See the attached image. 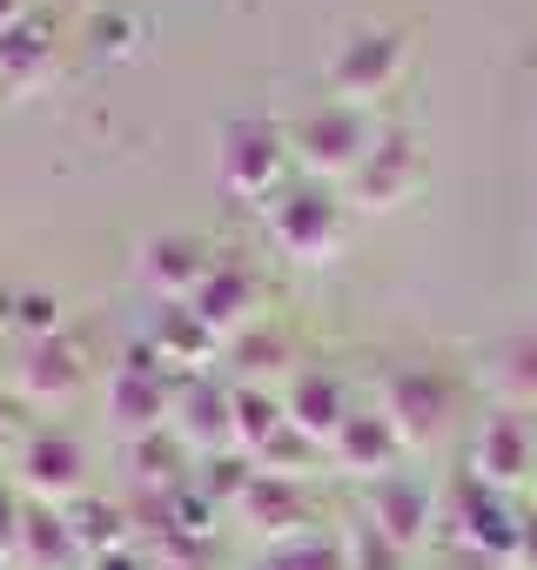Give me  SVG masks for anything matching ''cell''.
<instances>
[{
    "instance_id": "cell-1",
    "label": "cell",
    "mask_w": 537,
    "mask_h": 570,
    "mask_svg": "<svg viewBox=\"0 0 537 570\" xmlns=\"http://www.w3.org/2000/svg\"><path fill=\"white\" fill-rule=\"evenodd\" d=\"M262 222H268V242L296 262H330L343 248V228H350V195L336 181H316V175H296L276 202H262Z\"/></svg>"
},
{
    "instance_id": "cell-2",
    "label": "cell",
    "mask_w": 537,
    "mask_h": 570,
    "mask_svg": "<svg viewBox=\"0 0 537 570\" xmlns=\"http://www.w3.org/2000/svg\"><path fill=\"white\" fill-rule=\"evenodd\" d=\"M403 68H410V28H397V21H363V28H350V35L330 48L323 81H330V101L370 108V101H383V95L403 81Z\"/></svg>"
},
{
    "instance_id": "cell-3",
    "label": "cell",
    "mask_w": 537,
    "mask_h": 570,
    "mask_svg": "<svg viewBox=\"0 0 537 570\" xmlns=\"http://www.w3.org/2000/svg\"><path fill=\"white\" fill-rule=\"evenodd\" d=\"M290 168H296V148L276 121H262V115H235L222 128V155H215V175L235 202H276L290 188Z\"/></svg>"
},
{
    "instance_id": "cell-4",
    "label": "cell",
    "mask_w": 537,
    "mask_h": 570,
    "mask_svg": "<svg viewBox=\"0 0 537 570\" xmlns=\"http://www.w3.org/2000/svg\"><path fill=\"white\" fill-rule=\"evenodd\" d=\"M383 416L403 436V450H430L457 416V383L437 363H397L383 376Z\"/></svg>"
},
{
    "instance_id": "cell-5",
    "label": "cell",
    "mask_w": 537,
    "mask_h": 570,
    "mask_svg": "<svg viewBox=\"0 0 537 570\" xmlns=\"http://www.w3.org/2000/svg\"><path fill=\"white\" fill-rule=\"evenodd\" d=\"M370 141H377L370 115L363 108H343V101H323V108H310L290 128V148H296L303 175H316V181H350V168L370 155Z\"/></svg>"
},
{
    "instance_id": "cell-6",
    "label": "cell",
    "mask_w": 537,
    "mask_h": 570,
    "mask_svg": "<svg viewBox=\"0 0 537 570\" xmlns=\"http://www.w3.org/2000/svg\"><path fill=\"white\" fill-rule=\"evenodd\" d=\"M517 530H524V503H517V497H504V490H490V483H477V476H457V483H450V537H457L463 550H477V557H490V563L510 570Z\"/></svg>"
},
{
    "instance_id": "cell-7",
    "label": "cell",
    "mask_w": 537,
    "mask_h": 570,
    "mask_svg": "<svg viewBox=\"0 0 537 570\" xmlns=\"http://www.w3.org/2000/svg\"><path fill=\"white\" fill-rule=\"evenodd\" d=\"M423 188V141L410 135V128H377V141H370V155L350 168V181H343V195H350V208H397V202H410Z\"/></svg>"
},
{
    "instance_id": "cell-8",
    "label": "cell",
    "mask_w": 537,
    "mask_h": 570,
    "mask_svg": "<svg viewBox=\"0 0 537 570\" xmlns=\"http://www.w3.org/2000/svg\"><path fill=\"white\" fill-rule=\"evenodd\" d=\"M530 470H537V423H530V410H510V403L490 410V416L477 423V436H470V470H463V476H477V483L517 497V490L530 483Z\"/></svg>"
},
{
    "instance_id": "cell-9",
    "label": "cell",
    "mask_w": 537,
    "mask_h": 570,
    "mask_svg": "<svg viewBox=\"0 0 537 570\" xmlns=\"http://www.w3.org/2000/svg\"><path fill=\"white\" fill-rule=\"evenodd\" d=\"M8 476L21 483L28 503H75V497H88V450H81V436H68L61 423H41V430L21 443V456H14Z\"/></svg>"
},
{
    "instance_id": "cell-10",
    "label": "cell",
    "mask_w": 537,
    "mask_h": 570,
    "mask_svg": "<svg viewBox=\"0 0 537 570\" xmlns=\"http://www.w3.org/2000/svg\"><path fill=\"white\" fill-rule=\"evenodd\" d=\"M175 396H182V383L135 343V356L115 370V383H108V410H115V423L128 430V436H155V430H175Z\"/></svg>"
},
{
    "instance_id": "cell-11",
    "label": "cell",
    "mask_w": 537,
    "mask_h": 570,
    "mask_svg": "<svg viewBox=\"0 0 537 570\" xmlns=\"http://www.w3.org/2000/svg\"><path fill=\"white\" fill-rule=\"evenodd\" d=\"M370 523L410 557L430 543V523H437V483L430 476H410V470H390L370 483Z\"/></svg>"
},
{
    "instance_id": "cell-12",
    "label": "cell",
    "mask_w": 537,
    "mask_h": 570,
    "mask_svg": "<svg viewBox=\"0 0 537 570\" xmlns=\"http://www.w3.org/2000/svg\"><path fill=\"white\" fill-rule=\"evenodd\" d=\"M283 416H290L296 436H310L316 450H330V436H336L343 416H350V396H343L336 370H323V363L290 370V383H283Z\"/></svg>"
},
{
    "instance_id": "cell-13",
    "label": "cell",
    "mask_w": 537,
    "mask_h": 570,
    "mask_svg": "<svg viewBox=\"0 0 537 570\" xmlns=\"http://www.w3.org/2000/svg\"><path fill=\"white\" fill-rule=\"evenodd\" d=\"M21 403H61L88 383V363H81V343L75 336H41V343H21Z\"/></svg>"
},
{
    "instance_id": "cell-14",
    "label": "cell",
    "mask_w": 537,
    "mask_h": 570,
    "mask_svg": "<svg viewBox=\"0 0 537 570\" xmlns=\"http://www.w3.org/2000/svg\"><path fill=\"white\" fill-rule=\"evenodd\" d=\"M208 268H215V255H208L202 235H155V242L141 248V275H148L155 303H188V296L202 289Z\"/></svg>"
},
{
    "instance_id": "cell-15",
    "label": "cell",
    "mask_w": 537,
    "mask_h": 570,
    "mask_svg": "<svg viewBox=\"0 0 537 570\" xmlns=\"http://www.w3.org/2000/svg\"><path fill=\"white\" fill-rule=\"evenodd\" d=\"M188 309H195L222 343L242 336V323L255 316V275H248V262H235V255L222 262V255H215V268L202 275V289L188 296Z\"/></svg>"
},
{
    "instance_id": "cell-16",
    "label": "cell",
    "mask_w": 537,
    "mask_h": 570,
    "mask_svg": "<svg viewBox=\"0 0 537 570\" xmlns=\"http://www.w3.org/2000/svg\"><path fill=\"white\" fill-rule=\"evenodd\" d=\"M330 456L350 470V476H390L397 470V456H403V436L390 430V416L383 410H350L343 416V430L330 436Z\"/></svg>"
},
{
    "instance_id": "cell-17",
    "label": "cell",
    "mask_w": 537,
    "mask_h": 570,
    "mask_svg": "<svg viewBox=\"0 0 537 570\" xmlns=\"http://www.w3.org/2000/svg\"><path fill=\"white\" fill-rule=\"evenodd\" d=\"M141 350L168 370V363H188V370H202L215 350H222V336L188 309V303H155V316H148V330H141Z\"/></svg>"
},
{
    "instance_id": "cell-18",
    "label": "cell",
    "mask_w": 537,
    "mask_h": 570,
    "mask_svg": "<svg viewBox=\"0 0 537 570\" xmlns=\"http://www.w3.org/2000/svg\"><path fill=\"white\" fill-rule=\"evenodd\" d=\"M303 483L296 470H255L248 490H242V523H255L268 543H283V537H303Z\"/></svg>"
},
{
    "instance_id": "cell-19",
    "label": "cell",
    "mask_w": 537,
    "mask_h": 570,
    "mask_svg": "<svg viewBox=\"0 0 537 570\" xmlns=\"http://www.w3.org/2000/svg\"><path fill=\"white\" fill-rule=\"evenodd\" d=\"M55 55H61V41H55V14L48 8H28L21 21L0 28V81L8 88H28L35 75H48Z\"/></svg>"
},
{
    "instance_id": "cell-20",
    "label": "cell",
    "mask_w": 537,
    "mask_h": 570,
    "mask_svg": "<svg viewBox=\"0 0 537 570\" xmlns=\"http://www.w3.org/2000/svg\"><path fill=\"white\" fill-rule=\"evenodd\" d=\"M75 557H81V543H75V530H68V510H61V503H28L14 563H21V570H68Z\"/></svg>"
},
{
    "instance_id": "cell-21",
    "label": "cell",
    "mask_w": 537,
    "mask_h": 570,
    "mask_svg": "<svg viewBox=\"0 0 537 570\" xmlns=\"http://www.w3.org/2000/svg\"><path fill=\"white\" fill-rule=\"evenodd\" d=\"M497 390L510 410H537V330H517L497 343Z\"/></svg>"
},
{
    "instance_id": "cell-22",
    "label": "cell",
    "mask_w": 537,
    "mask_h": 570,
    "mask_svg": "<svg viewBox=\"0 0 537 570\" xmlns=\"http://www.w3.org/2000/svg\"><path fill=\"white\" fill-rule=\"evenodd\" d=\"M255 570H350V550H343V537L303 530V537H283V543H268Z\"/></svg>"
},
{
    "instance_id": "cell-23",
    "label": "cell",
    "mask_w": 537,
    "mask_h": 570,
    "mask_svg": "<svg viewBox=\"0 0 537 570\" xmlns=\"http://www.w3.org/2000/svg\"><path fill=\"white\" fill-rule=\"evenodd\" d=\"M8 330H21V343L68 336V309H61V296H48V289H21V296H8Z\"/></svg>"
},
{
    "instance_id": "cell-24",
    "label": "cell",
    "mask_w": 537,
    "mask_h": 570,
    "mask_svg": "<svg viewBox=\"0 0 537 570\" xmlns=\"http://www.w3.org/2000/svg\"><path fill=\"white\" fill-rule=\"evenodd\" d=\"M21 517H28V497H21V483L8 470H0V557L21 550Z\"/></svg>"
},
{
    "instance_id": "cell-25",
    "label": "cell",
    "mask_w": 537,
    "mask_h": 570,
    "mask_svg": "<svg viewBox=\"0 0 537 570\" xmlns=\"http://www.w3.org/2000/svg\"><path fill=\"white\" fill-rule=\"evenodd\" d=\"M35 436V423H28V410H21V396H0V456H21V443Z\"/></svg>"
},
{
    "instance_id": "cell-26",
    "label": "cell",
    "mask_w": 537,
    "mask_h": 570,
    "mask_svg": "<svg viewBox=\"0 0 537 570\" xmlns=\"http://www.w3.org/2000/svg\"><path fill=\"white\" fill-rule=\"evenodd\" d=\"M28 8H35V0H0V28H8V21H21Z\"/></svg>"
},
{
    "instance_id": "cell-27",
    "label": "cell",
    "mask_w": 537,
    "mask_h": 570,
    "mask_svg": "<svg viewBox=\"0 0 537 570\" xmlns=\"http://www.w3.org/2000/svg\"><path fill=\"white\" fill-rule=\"evenodd\" d=\"M0 570H21V563H14V557H0Z\"/></svg>"
}]
</instances>
